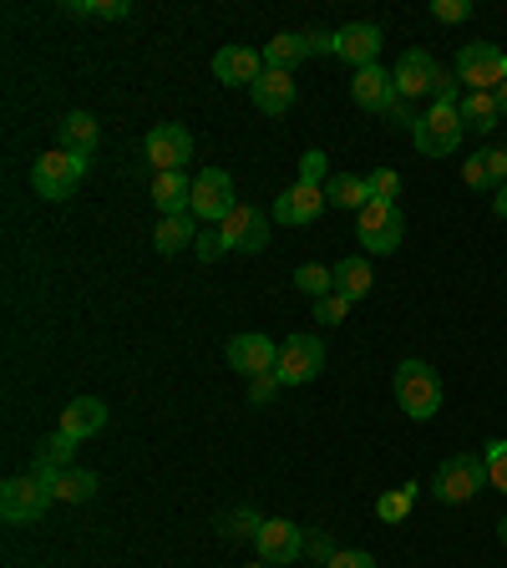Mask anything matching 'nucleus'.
<instances>
[{
	"instance_id": "f257e3e1",
	"label": "nucleus",
	"mask_w": 507,
	"mask_h": 568,
	"mask_svg": "<svg viewBox=\"0 0 507 568\" xmlns=\"http://www.w3.org/2000/svg\"><path fill=\"white\" fill-rule=\"evenodd\" d=\"M396 406L412 422H432L442 412V376L426 361H416V355L396 366Z\"/></svg>"
},
{
	"instance_id": "f03ea898",
	"label": "nucleus",
	"mask_w": 507,
	"mask_h": 568,
	"mask_svg": "<svg viewBox=\"0 0 507 568\" xmlns=\"http://www.w3.org/2000/svg\"><path fill=\"white\" fill-rule=\"evenodd\" d=\"M483 483H487L483 452H457V457H447L437 467V477H432V493H437V503H452V508H462V503H473V497L483 493Z\"/></svg>"
},
{
	"instance_id": "7ed1b4c3",
	"label": "nucleus",
	"mask_w": 507,
	"mask_h": 568,
	"mask_svg": "<svg viewBox=\"0 0 507 568\" xmlns=\"http://www.w3.org/2000/svg\"><path fill=\"white\" fill-rule=\"evenodd\" d=\"M462 138H467V128H462L457 102H432V112H422V122L412 128L416 153H426V158H447V153H457Z\"/></svg>"
},
{
	"instance_id": "20e7f679",
	"label": "nucleus",
	"mask_w": 507,
	"mask_h": 568,
	"mask_svg": "<svg viewBox=\"0 0 507 568\" xmlns=\"http://www.w3.org/2000/svg\"><path fill=\"white\" fill-rule=\"evenodd\" d=\"M457 82L467 92H497L507 82V51L493 41H467L457 51Z\"/></svg>"
},
{
	"instance_id": "39448f33",
	"label": "nucleus",
	"mask_w": 507,
	"mask_h": 568,
	"mask_svg": "<svg viewBox=\"0 0 507 568\" xmlns=\"http://www.w3.org/2000/svg\"><path fill=\"white\" fill-rule=\"evenodd\" d=\"M355 234H361V244H366V254H396L406 239V219L396 203H381L371 199L366 209L355 213Z\"/></svg>"
},
{
	"instance_id": "423d86ee",
	"label": "nucleus",
	"mask_w": 507,
	"mask_h": 568,
	"mask_svg": "<svg viewBox=\"0 0 507 568\" xmlns=\"http://www.w3.org/2000/svg\"><path fill=\"white\" fill-rule=\"evenodd\" d=\"M51 503H57V497H51V477L47 473L6 477V487H0V518L6 523H36Z\"/></svg>"
},
{
	"instance_id": "0eeeda50",
	"label": "nucleus",
	"mask_w": 507,
	"mask_h": 568,
	"mask_svg": "<svg viewBox=\"0 0 507 568\" xmlns=\"http://www.w3.org/2000/svg\"><path fill=\"white\" fill-rule=\"evenodd\" d=\"M82 178H87V158H71V153H61V148L31 163V189L41 193L47 203L71 199V189H77Z\"/></svg>"
},
{
	"instance_id": "6e6552de",
	"label": "nucleus",
	"mask_w": 507,
	"mask_h": 568,
	"mask_svg": "<svg viewBox=\"0 0 507 568\" xmlns=\"http://www.w3.org/2000/svg\"><path fill=\"white\" fill-rule=\"evenodd\" d=\"M234 173H224V168H203L199 178H193V219H203V224H224L229 213H234Z\"/></svg>"
},
{
	"instance_id": "1a4fd4ad",
	"label": "nucleus",
	"mask_w": 507,
	"mask_h": 568,
	"mask_svg": "<svg viewBox=\"0 0 507 568\" xmlns=\"http://www.w3.org/2000/svg\"><path fill=\"white\" fill-rule=\"evenodd\" d=\"M320 371H325V345H320L315 335L300 331L280 345V366H274L280 386H305V381H315Z\"/></svg>"
},
{
	"instance_id": "9d476101",
	"label": "nucleus",
	"mask_w": 507,
	"mask_h": 568,
	"mask_svg": "<svg viewBox=\"0 0 507 568\" xmlns=\"http://www.w3.org/2000/svg\"><path fill=\"white\" fill-rule=\"evenodd\" d=\"M142 153H148V163L158 173H183V163H193V132L183 122H158L148 132V142H142Z\"/></svg>"
},
{
	"instance_id": "9b49d317",
	"label": "nucleus",
	"mask_w": 507,
	"mask_h": 568,
	"mask_svg": "<svg viewBox=\"0 0 507 568\" xmlns=\"http://www.w3.org/2000/svg\"><path fill=\"white\" fill-rule=\"evenodd\" d=\"M219 234H224L229 254H260V248H270V213L239 203L224 224H219Z\"/></svg>"
},
{
	"instance_id": "f8f14e48",
	"label": "nucleus",
	"mask_w": 507,
	"mask_h": 568,
	"mask_svg": "<svg viewBox=\"0 0 507 568\" xmlns=\"http://www.w3.org/2000/svg\"><path fill=\"white\" fill-rule=\"evenodd\" d=\"M254 548H260V564L284 568V564H295V558L305 554V528H300V523H290V518H264Z\"/></svg>"
},
{
	"instance_id": "ddd939ff",
	"label": "nucleus",
	"mask_w": 507,
	"mask_h": 568,
	"mask_svg": "<svg viewBox=\"0 0 507 568\" xmlns=\"http://www.w3.org/2000/svg\"><path fill=\"white\" fill-rule=\"evenodd\" d=\"M224 355H229V366H234L239 376H249V381L280 366V351H274V341H270V335H260V331H239L234 341L224 345Z\"/></svg>"
},
{
	"instance_id": "4468645a",
	"label": "nucleus",
	"mask_w": 507,
	"mask_h": 568,
	"mask_svg": "<svg viewBox=\"0 0 507 568\" xmlns=\"http://www.w3.org/2000/svg\"><path fill=\"white\" fill-rule=\"evenodd\" d=\"M437 71H442V67L426 57L422 47L402 51V61H396V71H391V77H396V97H402V102L432 97V92H437Z\"/></svg>"
},
{
	"instance_id": "2eb2a0df",
	"label": "nucleus",
	"mask_w": 507,
	"mask_h": 568,
	"mask_svg": "<svg viewBox=\"0 0 507 568\" xmlns=\"http://www.w3.org/2000/svg\"><path fill=\"white\" fill-rule=\"evenodd\" d=\"M325 209H331V203H325V189L295 183V189H284L280 199H274V224H284V229H305V224H315V219H320Z\"/></svg>"
},
{
	"instance_id": "dca6fc26",
	"label": "nucleus",
	"mask_w": 507,
	"mask_h": 568,
	"mask_svg": "<svg viewBox=\"0 0 507 568\" xmlns=\"http://www.w3.org/2000/svg\"><path fill=\"white\" fill-rule=\"evenodd\" d=\"M335 57L351 61L355 71H361V67H376V57H381V26H371V21L341 26V31H335Z\"/></svg>"
},
{
	"instance_id": "f3484780",
	"label": "nucleus",
	"mask_w": 507,
	"mask_h": 568,
	"mask_svg": "<svg viewBox=\"0 0 507 568\" xmlns=\"http://www.w3.org/2000/svg\"><path fill=\"white\" fill-rule=\"evenodd\" d=\"M264 51H249V47H224L213 57V77L224 87H254L264 77Z\"/></svg>"
},
{
	"instance_id": "a211bd4d",
	"label": "nucleus",
	"mask_w": 507,
	"mask_h": 568,
	"mask_svg": "<svg viewBox=\"0 0 507 568\" xmlns=\"http://www.w3.org/2000/svg\"><path fill=\"white\" fill-rule=\"evenodd\" d=\"M351 97L355 106H366V112H381L386 118V106L396 102V77H391L386 67H361L351 82Z\"/></svg>"
},
{
	"instance_id": "6ab92c4d",
	"label": "nucleus",
	"mask_w": 507,
	"mask_h": 568,
	"mask_svg": "<svg viewBox=\"0 0 507 568\" xmlns=\"http://www.w3.org/2000/svg\"><path fill=\"white\" fill-rule=\"evenodd\" d=\"M249 97H254L264 118H284L295 106V71H264L260 82L249 87Z\"/></svg>"
},
{
	"instance_id": "aec40b11",
	"label": "nucleus",
	"mask_w": 507,
	"mask_h": 568,
	"mask_svg": "<svg viewBox=\"0 0 507 568\" xmlns=\"http://www.w3.org/2000/svg\"><path fill=\"white\" fill-rule=\"evenodd\" d=\"M57 142H61V153H71V158H92L97 142H102V128H97L92 112H67L57 122Z\"/></svg>"
},
{
	"instance_id": "412c9836",
	"label": "nucleus",
	"mask_w": 507,
	"mask_h": 568,
	"mask_svg": "<svg viewBox=\"0 0 507 568\" xmlns=\"http://www.w3.org/2000/svg\"><path fill=\"white\" fill-rule=\"evenodd\" d=\"M153 203L163 219L189 213L193 209V178L189 173H153Z\"/></svg>"
},
{
	"instance_id": "4be33fe9",
	"label": "nucleus",
	"mask_w": 507,
	"mask_h": 568,
	"mask_svg": "<svg viewBox=\"0 0 507 568\" xmlns=\"http://www.w3.org/2000/svg\"><path fill=\"white\" fill-rule=\"evenodd\" d=\"M335 270V295H345L355 305V300L371 295V284H376V274H371V260L366 254H345L341 264H331Z\"/></svg>"
},
{
	"instance_id": "5701e85b",
	"label": "nucleus",
	"mask_w": 507,
	"mask_h": 568,
	"mask_svg": "<svg viewBox=\"0 0 507 568\" xmlns=\"http://www.w3.org/2000/svg\"><path fill=\"white\" fill-rule=\"evenodd\" d=\"M107 426V406L97 402V396H77V402L61 412V432H71L77 442H87V437H97Z\"/></svg>"
},
{
	"instance_id": "b1692460",
	"label": "nucleus",
	"mask_w": 507,
	"mask_h": 568,
	"mask_svg": "<svg viewBox=\"0 0 507 568\" xmlns=\"http://www.w3.org/2000/svg\"><path fill=\"white\" fill-rule=\"evenodd\" d=\"M462 128L477 132V138H487V132L503 122V106H497V92H467L462 97Z\"/></svg>"
},
{
	"instance_id": "393cba45",
	"label": "nucleus",
	"mask_w": 507,
	"mask_h": 568,
	"mask_svg": "<svg viewBox=\"0 0 507 568\" xmlns=\"http://www.w3.org/2000/svg\"><path fill=\"white\" fill-rule=\"evenodd\" d=\"M305 57H315L305 31H280L270 47H264V67H270V71H295Z\"/></svg>"
},
{
	"instance_id": "a878e982",
	"label": "nucleus",
	"mask_w": 507,
	"mask_h": 568,
	"mask_svg": "<svg viewBox=\"0 0 507 568\" xmlns=\"http://www.w3.org/2000/svg\"><path fill=\"white\" fill-rule=\"evenodd\" d=\"M51 477V497L57 503H92L97 497V473H87V467H61V473H47Z\"/></svg>"
},
{
	"instance_id": "bb28decb",
	"label": "nucleus",
	"mask_w": 507,
	"mask_h": 568,
	"mask_svg": "<svg viewBox=\"0 0 507 568\" xmlns=\"http://www.w3.org/2000/svg\"><path fill=\"white\" fill-rule=\"evenodd\" d=\"M325 203H331V209L361 213L371 203V183L361 173H331V183H325Z\"/></svg>"
},
{
	"instance_id": "cd10ccee",
	"label": "nucleus",
	"mask_w": 507,
	"mask_h": 568,
	"mask_svg": "<svg viewBox=\"0 0 507 568\" xmlns=\"http://www.w3.org/2000/svg\"><path fill=\"white\" fill-rule=\"evenodd\" d=\"M71 457H77V437L57 426V432L36 447V467H31V473H61V467H71Z\"/></svg>"
},
{
	"instance_id": "c85d7f7f",
	"label": "nucleus",
	"mask_w": 507,
	"mask_h": 568,
	"mask_svg": "<svg viewBox=\"0 0 507 568\" xmlns=\"http://www.w3.org/2000/svg\"><path fill=\"white\" fill-rule=\"evenodd\" d=\"M153 244H158V254H178V248L199 244V229H193L189 213H178V219H158Z\"/></svg>"
},
{
	"instance_id": "c756f323",
	"label": "nucleus",
	"mask_w": 507,
	"mask_h": 568,
	"mask_svg": "<svg viewBox=\"0 0 507 568\" xmlns=\"http://www.w3.org/2000/svg\"><path fill=\"white\" fill-rule=\"evenodd\" d=\"M67 16H87V21H128L132 6L128 0H67Z\"/></svg>"
},
{
	"instance_id": "7c9ffc66",
	"label": "nucleus",
	"mask_w": 507,
	"mask_h": 568,
	"mask_svg": "<svg viewBox=\"0 0 507 568\" xmlns=\"http://www.w3.org/2000/svg\"><path fill=\"white\" fill-rule=\"evenodd\" d=\"M295 290L310 300H325L335 295V270H325V264H300L295 270Z\"/></svg>"
},
{
	"instance_id": "2f4dec72",
	"label": "nucleus",
	"mask_w": 507,
	"mask_h": 568,
	"mask_svg": "<svg viewBox=\"0 0 507 568\" xmlns=\"http://www.w3.org/2000/svg\"><path fill=\"white\" fill-rule=\"evenodd\" d=\"M412 503H416V483L391 487V493L376 497V518H381V523H402L406 513H412Z\"/></svg>"
},
{
	"instance_id": "473e14b6",
	"label": "nucleus",
	"mask_w": 507,
	"mask_h": 568,
	"mask_svg": "<svg viewBox=\"0 0 507 568\" xmlns=\"http://www.w3.org/2000/svg\"><path fill=\"white\" fill-rule=\"evenodd\" d=\"M260 528H264V518L254 508H234V513H224V523H219V532H224V538H234V544L260 538Z\"/></svg>"
},
{
	"instance_id": "72a5a7b5",
	"label": "nucleus",
	"mask_w": 507,
	"mask_h": 568,
	"mask_svg": "<svg viewBox=\"0 0 507 568\" xmlns=\"http://www.w3.org/2000/svg\"><path fill=\"white\" fill-rule=\"evenodd\" d=\"M483 462H487V483H493L497 493H507V437L483 442Z\"/></svg>"
},
{
	"instance_id": "f704fd0d",
	"label": "nucleus",
	"mask_w": 507,
	"mask_h": 568,
	"mask_svg": "<svg viewBox=\"0 0 507 568\" xmlns=\"http://www.w3.org/2000/svg\"><path fill=\"white\" fill-rule=\"evenodd\" d=\"M366 183H371V199H381V203L402 199V173L396 168H376V173H366Z\"/></svg>"
},
{
	"instance_id": "c9c22d12",
	"label": "nucleus",
	"mask_w": 507,
	"mask_h": 568,
	"mask_svg": "<svg viewBox=\"0 0 507 568\" xmlns=\"http://www.w3.org/2000/svg\"><path fill=\"white\" fill-rule=\"evenodd\" d=\"M300 183H310V189H320V183H331V158L320 153V148H310V153L300 158Z\"/></svg>"
},
{
	"instance_id": "e433bc0d",
	"label": "nucleus",
	"mask_w": 507,
	"mask_h": 568,
	"mask_svg": "<svg viewBox=\"0 0 507 568\" xmlns=\"http://www.w3.org/2000/svg\"><path fill=\"white\" fill-rule=\"evenodd\" d=\"M345 315H351V300H345V295H325V300H315V320H320V325H341Z\"/></svg>"
},
{
	"instance_id": "4c0bfd02",
	"label": "nucleus",
	"mask_w": 507,
	"mask_h": 568,
	"mask_svg": "<svg viewBox=\"0 0 507 568\" xmlns=\"http://www.w3.org/2000/svg\"><path fill=\"white\" fill-rule=\"evenodd\" d=\"M432 16H437L442 26H457L473 16V0H432Z\"/></svg>"
},
{
	"instance_id": "58836bf2",
	"label": "nucleus",
	"mask_w": 507,
	"mask_h": 568,
	"mask_svg": "<svg viewBox=\"0 0 507 568\" xmlns=\"http://www.w3.org/2000/svg\"><path fill=\"white\" fill-rule=\"evenodd\" d=\"M274 390H280V376H274V371H264V376L249 381V402H254V406H270Z\"/></svg>"
},
{
	"instance_id": "ea45409f",
	"label": "nucleus",
	"mask_w": 507,
	"mask_h": 568,
	"mask_svg": "<svg viewBox=\"0 0 507 568\" xmlns=\"http://www.w3.org/2000/svg\"><path fill=\"white\" fill-rule=\"evenodd\" d=\"M305 554H310V558H320V564H331V558L341 554V548L331 544V532H320V528H315V532H305Z\"/></svg>"
},
{
	"instance_id": "a19ab883",
	"label": "nucleus",
	"mask_w": 507,
	"mask_h": 568,
	"mask_svg": "<svg viewBox=\"0 0 507 568\" xmlns=\"http://www.w3.org/2000/svg\"><path fill=\"white\" fill-rule=\"evenodd\" d=\"M325 568H376V558H371L366 548H341V554H335Z\"/></svg>"
},
{
	"instance_id": "79ce46f5",
	"label": "nucleus",
	"mask_w": 507,
	"mask_h": 568,
	"mask_svg": "<svg viewBox=\"0 0 507 568\" xmlns=\"http://www.w3.org/2000/svg\"><path fill=\"white\" fill-rule=\"evenodd\" d=\"M193 248H199L203 264H213L219 254H229V248H224V234H199V244H193Z\"/></svg>"
},
{
	"instance_id": "37998d69",
	"label": "nucleus",
	"mask_w": 507,
	"mask_h": 568,
	"mask_svg": "<svg viewBox=\"0 0 507 568\" xmlns=\"http://www.w3.org/2000/svg\"><path fill=\"white\" fill-rule=\"evenodd\" d=\"M386 118H391V122H396V128H406V132H412V128H416V122H422V118H416V112H412V102H402V97H396V102H391V106H386Z\"/></svg>"
},
{
	"instance_id": "c03bdc74",
	"label": "nucleus",
	"mask_w": 507,
	"mask_h": 568,
	"mask_svg": "<svg viewBox=\"0 0 507 568\" xmlns=\"http://www.w3.org/2000/svg\"><path fill=\"white\" fill-rule=\"evenodd\" d=\"M493 213H497V219H507V189H497V199H493Z\"/></svg>"
},
{
	"instance_id": "a18cd8bd",
	"label": "nucleus",
	"mask_w": 507,
	"mask_h": 568,
	"mask_svg": "<svg viewBox=\"0 0 507 568\" xmlns=\"http://www.w3.org/2000/svg\"><path fill=\"white\" fill-rule=\"evenodd\" d=\"M497 106H503V118H507V82L497 87Z\"/></svg>"
},
{
	"instance_id": "49530a36",
	"label": "nucleus",
	"mask_w": 507,
	"mask_h": 568,
	"mask_svg": "<svg viewBox=\"0 0 507 568\" xmlns=\"http://www.w3.org/2000/svg\"><path fill=\"white\" fill-rule=\"evenodd\" d=\"M497 538H503V544H507V518H503V523H497Z\"/></svg>"
},
{
	"instance_id": "de8ad7c7",
	"label": "nucleus",
	"mask_w": 507,
	"mask_h": 568,
	"mask_svg": "<svg viewBox=\"0 0 507 568\" xmlns=\"http://www.w3.org/2000/svg\"><path fill=\"white\" fill-rule=\"evenodd\" d=\"M249 568H274V564H249Z\"/></svg>"
}]
</instances>
